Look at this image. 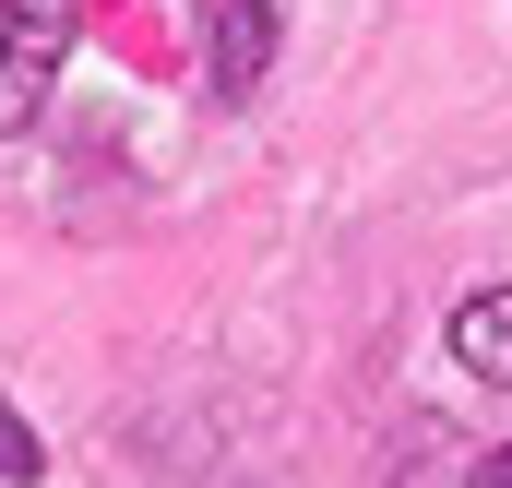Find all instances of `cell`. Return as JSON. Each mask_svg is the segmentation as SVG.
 I'll return each instance as SVG.
<instances>
[{"mask_svg":"<svg viewBox=\"0 0 512 488\" xmlns=\"http://www.w3.org/2000/svg\"><path fill=\"white\" fill-rule=\"evenodd\" d=\"M72 24H84V0H0V143H24V131L48 120V84L72 60Z\"/></svg>","mask_w":512,"mask_h":488,"instance_id":"1","label":"cell"},{"mask_svg":"<svg viewBox=\"0 0 512 488\" xmlns=\"http://www.w3.org/2000/svg\"><path fill=\"white\" fill-rule=\"evenodd\" d=\"M203 72L227 108H251L274 84V0H203Z\"/></svg>","mask_w":512,"mask_h":488,"instance_id":"2","label":"cell"},{"mask_svg":"<svg viewBox=\"0 0 512 488\" xmlns=\"http://www.w3.org/2000/svg\"><path fill=\"white\" fill-rule=\"evenodd\" d=\"M441 346H453V369H465V381L512 393V286H477V298H453Z\"/></svg>","mask_w":512,"mask_h":488,"instance_id":"3","label":"cell"},{"mask_svg":"<svg viewBox=\"0 0 512 488\" xmlns=\"http://www.w3.org/2000/svg\"><path fill=\"white\" fill-rule=\"evenodd\" d=\"M36 477H48V453H36V429L0 405V488H36Z\"/></svg>","mask_w":512,"mask_h":488,"instance_id":"4","label":"cell"},{"mask_svg":"<svg viewBox=\"0 0 512 488\" xmlns=\"http://www.w3.org/2000/svg\"><path fill=\"white\" fill-rule=\"evenodd\" d=\"M465 488H512V441H501V453H489V465H477Z\"/></svg>","mask_w":512,"mask_h":488,"instance_id":"5","label":"cell"}]
</instances>
